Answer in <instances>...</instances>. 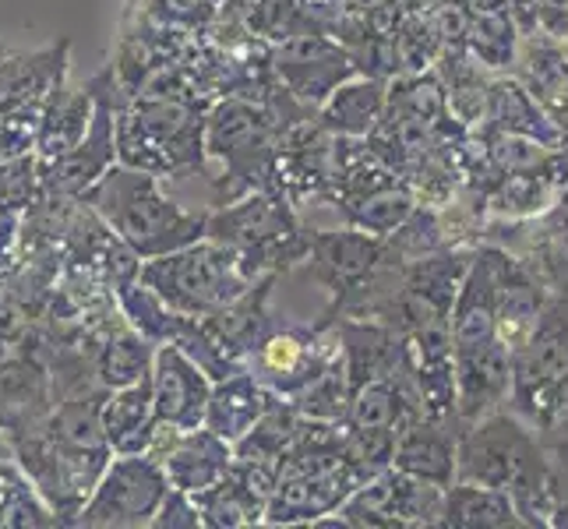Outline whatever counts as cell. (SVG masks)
I'll use <instances>...</instances> for the list:
<instances>
[{"label": "cell", "mask_w": 568, "mask_h": 529, "mask_svg": "<svg viewBox=\"0 0 568 529\" xmlns=\"http://www.w3.org/2000/svg\"><path fill=\"white\" fill-rule=\"evenodd\" d=\"M456 480L498 487L513 498L523 526L551 529V466L537 430L508 406L459 427Z\"/></svg>", "instance_id": "1"}, {"label": "cell", "mask_w": 568, "mask_h": 529, "mask_svg": "<svg viewBox=\"0 0 568 529\" xmlns=\"http://www.w3.org/2000/svg\"><path fill=\"white\" fill-rule=\"evenodd\" d=\"M364 480L371 477L343 448V427L304 417L297 441L276 469L262 526H311L336 516Z\"/></svg>", "instance_id": "2"}, {"label": "cell", "mask_w": 568, "mask_h": 529, "mask_svg": "<svg viewBox=\"0 0 568 529\" xmlns=\"http://www.w3.org/2000/svg\"><path fill=\"white\" fill-rule=\"evenodd\" d=\"M110 233L139 258H160L178 247H187L205 237L209 212H187L160 187V176L113 163L89 191L78 194Z\"/></svg>", "instance_id": "3"}, {"label": "cell", "mask_w": 568, "mask_h": 529, "mask_svg": "<svg viewBox=\"0 0 568 529\" xmlns=\"http://www.w3.org/2000/svg\"><path fill=\"white\" fill-rule=\"evenodd\" d=\"M212 103L163 92L116 100V163L152 176H184L205 166V116Z\"/></svg>", "instance_id": "4"}, {"label": "cell", "mask_w": 568, "mask_h": 529, "mask_svg": "<svg viewBox=\"0 0 568 529\" xmlns=\"http://www.w3.org/2000/svg\"><path fill=\"white\" fill-rule=\"evenodd\" d=\"M205 237L237 254L247 279H258L265 272L283 276L307 258V230L297 223L293 202L276 181L251 187L241 194V202H226L209 212Z\"/></svg>", "instance_id": "5"}, {"label": "cell", "mask_w": 568, "mask_h": 529, "mask_svg": "<svg viewBox=\"0 0 568 529\" xmlns=\"http://www.w3.org/2000/svg\"><path fill=\"white\" fill-rule=\"evenodd\" d=\"M508 409L540 438L568 427V297H551L537 328L513 353Z\"/></svg>", "instance_id": "6"}, {"label": "cell", "mask_w": 568, "mask_h": 529, "mask_svg": "<svg viewBox=\"0 0 568 529\" xmlns=\"http://www.w3.org/2000/svg\"><path fill=\"white\" fill-rule=\"evenodd\" d=\"M139 279L163 304L191 318H202L209 311L230 304L254 283L244 276L237 254L212 237L160 254V258H145L139 265Z\"/></svg>", "instance_id": "7"}, {"label": "cell", "mask_w": 568, "mask_h": 529, "mask_svg": "<svg viewBox=\"0 0 568 529\" xmlns=\"http://www.w3.org/2000/svg\"><path fill=\"white\" fill-rule=\"evenodd\" d=\"M445 487L399 474L396 466L378 469L343 501L336 516H325L311 526H343V529H430L442 522Z\"/></svg>", "instance_id": "8"}, {"label": "cell", "mask_w": 568, "mask_h": 529, "mask_svg": "<svg viewBox=\"0 0 568 529\" xmlns=\"http://www.w3.org/2000/svg\"><path fill=\"white\" fill-rule=\"evenodd\" d=\"M339 353V339L332 325H301L286 318H272L268 332L247 349L244 367L258 378L272 396L293 403L315 382L325 364Z\"/></svg>", "instance_id": "9"}, {"label": "cell", "mask_w": 568, "mask_h": 529, "mask_svg": "<svg viewBox=\"0 0 568 529\" xmlns=\"http://www.w3.org/2000/svg\"><path fill=\"white\" fill-rule=\"evenodd\" d=\"M170 480L149 452H113L95 480L74 526L89 529H139L163 505Z\"/></svg>", "instance_id": "10"}, {"label": "cell", "mask_w": 568, "mask_h": 529, "mask_svg": "<svg viewBox=\"0 0 568 529\" xmlns=\"http://www.w3.org/2000/svg\"><path fill=\"white\" fill-rule=\"evenodd\" d=\"M95 92L92 121L85 139L64 155L39 160V199H78L116 163V95H113V71L110 64L89 78Z\"/></svg>", "instance_id": "11"}, {"label": "cell", "mask_w": 568, "mask_h": 529, "mask_svg": "<svg viewBox=\"0 0 568 529\" xmlns=\"http://www.w3.org/2000/svg\"><path fill=\"white\" fill-rule=\"evenodd\" d=\"M385 254V237L364 233L357 226L346 230H307V258L304 268L328 293V307L318 318L328 325L332 318H339L349 307V301L364 289L371 279V272L378 268Z\"/></svg>", "instance_id": "12"}, {"label": "cell", "mask_w": 568, "mask_h": 529, "mask_svg": "<svg viewBox=\"0 0 568 529\" xmlns=\"http://www.w3.org/2000/svg\"><path fill=\"white\" fill-rule=\"evenodd\" d=\"M480 241L516 254L551 297H568V187L530 220H487Z\"/></svg>", "instance_id": "13"}, {"label": "cell", "mask_w": 568, "mask_h": 529, "mask_svg": "<svg viewBox=\"0 0 568 529\" xmlns=\"http://www.w3.org/2000/svg\"><path fill=\"white\" fill-rule=\"evenodd\" d=\"M272 68L293 100L311 110H318L332 89L357 74L354 53L322 22H311L307 29L283 39L280 47H272Z\"/></svg>", "instance_id": "14"}, {"label": "cell", "mask_w": 568, "mask_h": 529, "mask_svg": "<svg viewBox=\"0 0 568 529\" xmlns=\"http://www.w3.org/2000/svg\"><path fill=\"white\" fill-rule=\"evenodd\" d=\"M145 452L163 466L170 487H181L187 495L205 491V487L220 480L233 462V445L223 441L205 424L187 427V430L173 424H155Z\"/></svg>", "instance_id": "15"}, {"label": "cell", "mask_w": 568, "mask_h": 529, "mask_svg": "<svg viewBox=\"0 0 568 529\" xmlns=\"http://www.w3.org/2000/svg\"><path fill=\"white\" fill-rule=\"evenodd\" d=\"M276 469L272 462H251L233 456L226 474L209 484L205 491H194L202 526L209 529H237V526H258L265 516V505L272 487H276Z\"/></svg>", "instance_id": "16"}, {"label": "cell", "mask_w": 568, "mask_h": 529, "mask_svg": "<svg viewBox=\"0 0 568 529\" xmlns=\"http://www.w3.org/2000/svg\"><path fill=\"white\" fill-rule=\"evenodd\" d=\"M71 39L36 53H4L0 57V121L39 124L47 95L68 74Z\"/></svg>", "instance_id": "17"}, {"label": "cell", "mask_w": 568, "mask_h": 529, "mask_svg": "<svg viewBox=\"0 0 568 529\" xmlns=\"http://www.w3.org/2000/svg\"><path fill=\"white\" fill-rule=\"evenodd\" d=\"M149 382H152L155 424H173L181 430L205 424V406H209L212 382L181 346H173V343L155 346Z\"/></svg>", "instance_id": "18"}, {"label": "cell", "mask_w": 568, "mask_h": 529, "mask_svg": "<svg viewBox=\"0 0 568 529\" xmlns=\"http://www.w3.org/2000/svg\"><path fill=\"white\" fill-rule=\"evenodd\" d=\"M513 388V353L498 339L480 346L456 349V417L459 424H474L495 409L508 406Z\"/></svg>", "instance_id": "19"}, {"label": "cell", "mask_w": 568, "mask_h": 529, "mask_svg": "<svg viewBox=\"0 0 568 529\" xmlns=\"http://www.w3.org/2000/svg\"><path fill=\"white\" fill-rule=\"evenodd\" d=\"M332 332L339 339V357L349 378V391L364 382L385 378L409 364L406 339L378 318H332Z\"/></svg>", "instance_id": "20"}, {"label": "cell", "mask_w": 568, "mask_h": 529, "mask_svg": "<svg viewBox=\"0 0 568 529\" xmlns=\"http://www.w3.org/2000/svg\"><path fill=\"white\" fill-rule=\"evenodd\" d=\"M459 427L453 420H435V417H409L403 430L396 435V448H392V466L399 474H409L417 480L448 487L456 480V441Z\"/></svg>", "instance_id": "21"}, {"label": "cell", "mask_w": 568, "mask_h": 529, "mask_svg": "<svg viewBox=\"0 0 568 529\" xmlns=\"http://www.w3.org/2000/svg\"><path fill=\"white\" fill-rule=\"evenodd\" d=\"M519 18L513 0H469V26L463 47L491 74H513L519 53Z\"/></svg>", "instance_id": "22"}, {"label": "cell", "mask_w": 568, "mask_h": 529, "mask_svg": "<svg viewBox=\"0 0 568 529\" xmlns=\"http://www.w3.org/2000/svg\"><path fill=\"white\" fill-rule=\"evenodd\" d=\"M92 106H95V92L92 82L82 89L68 85V74L53 85L47 95L43 113H39L36 124V155L39 160H53V155H64L85 139L89 121H92Z\"/></svg>", "instance_id": "23"}, {"label": "cell", "mask_w": 568, "mask_h": 529, "mask_svg": "<svg viewBox=\"0 0 568 529\" xmlns=\"http://www.w3.org/2000/svg\"><path fill=\"white\" fill-rule=\"evenodd\" d=\"M385 92H388L385 78L354 74L328 92V100L315 110V121L328 134H339V139H367L382 121Z\"/></svg>", "instance_id": "24"}, {"label": "cell", "mask_w": 568, "mask_h": 529, "mask_svg": "<svg viewBox=\"0 0 568 529\" xmlns=\"http://www.w3.org/2000/svg\"><path fill=\"white\" fill-rule=\"evenodd\" d=\"M272 403V391L251 375L247 367L233 370V375L212 382L209 406H205V427L215 430L223 441H237L254 427Z\"/></svg>", "instance_id": "25"}, {"label": "cell", "mask_w": 568, "mask_h": 529, "mask_svg": "<svg viewBox=\"0 0 568 529\" xmlns=\"http://www.w3.org/2000/svg\"><path fill=\"white\" fill-rule=\"evenodd\" d=\"M149 375L124 388H110L103 396L100 424H103V438L110 445V452H145L149 448V438L155 430Z\"/></svg>", "instance_id": "26"}, {"label": "cell", "mask_w": 568, "mask_h": 529, "mask_svg": "<svg viewBox=\"0 0 568 529\" xmlns=\"http://www.w3.org/2000/svg\"><path fill=\"white\" fill-rule=\"evenodd\" d=\"M487 131H508V134H526L544 145H561V131L544 106L530 95L516 74H495L491 78V100H487Z\"/></svg>", "instance_id": "27"}, {"label": "cell", "mask_w": 568, "mask_h": 529, "mask_svg": "<svg viewBox=\"0 0 568 529\" xmlns=\"http://www.w3.org/2000/svg\"><path fill=\"white\" fill-rule=\"evenodd\" d=\"M445 529H519L523 519L513 498L498 487L453 480L442 495V522Z\"/></svg>", "instance_id": "28"}, {"label": "cell", "mask_w": 568, "mask_h": 529, "mask_svg": "<svg viewBox=\"0 0 568 529\" xmlns=\"http://www.w3.org/2000/svg\"><path fill=\"white\" fill-rule=\"evenodd\" d=\"M155 343H149L142 332H134L124 318L103 332V343L92 353V375L106 391L124 388L131 382L145 378L152 370Z\"/></svg>", "instance_id": "29"}, {"label": "cell", "mask_w": 568, "mask_h": 529, "mask_svg": "<svg viewBox=\"0 0 568 529\" xmlns=\"http://www.w3.org/2000/svg\"><path fill=\"white\" fill-rule=\"evenodd\" d=\"M565 184L555 173H501L487 191V220H530L558 202Z\"/></svg>", "instance_id": "30"}, {"label": "cell", "mask_w": 568, "mask_h": 529, "mask_svg": "<svg viewBox=\"0 0 568 529\" xmlns=\"http://www.w3.org/2000/svg\"><path fill=\"white\" fill-rule=\"evenodd\" d=\"M301 414L297 406L272 396L268 409L254 420V427L247 430L244 438L233 441V456L237 459H251V462H272L280 466L283 456L290 452V445L297 441V430H301Z\"/></svg>", "instance_id": "31"}, {"label": "cell", "mask_w": 568, "mask_h": 529, "mask_svg": "<svg viewBox=\"0 0 568 529\" xmlns=\"http://www.w3.org/2000/svg\"><path fill=\"white\" fill-rule=\"evenodd\" d=\"M417 208V199L403 176L388 181L375 191L361 194V199L346 202L343 215L349 226H357L364 233H375V237H388L392 230H399L406 223V215Z\"/></svg>", "instance_id": "32"}, {"label": "cell", "mask_w": 568, "mask_h": 529, "mask_svg": "<svg viewBox=\"0 0 568 529\" xmlns=\"http://www.w3.org/2000/svg\"><path fill=\"white\" fill-rule=\"evenodd\" d=\"M0 526L4 529H53L61 519L39 498L26 469L14 459H0Z\"/></svg>", "instance_id": "33"}, {"label": "cell", "mask_w": 568, "mask_h": 529, "mask_svg": "<svg viewBox=\"0 0 568 529\" xmlns=\"http://www.w3.org/2000/svg\"><path fill=\"white\" fill-rule=\"evenodd\" d=\"M293 406H297L301 417H311V420H328V424L343 420L346 406H349V378H346L339 353L325 364L322 375L293 399Z\"/></svg>", "instance_id": "34"}, {"label": "cell", "mask_w": 568, "mask_h": 529, "mask_svg": "<svg viewBox=\"0 0 568 529\" xmlns=\"http://www.w3.org/2000/svg\"><path fill=\"white\" fill-rule=\"evenodd\" d=\"M551 466V529H568V427L540 438Z\"/></svg>", "instance_id": "35"}, {"label": "cell", "mask_w": 568, "mask_h": 529, "mask_svg": "<svg viewBox=\"0 0 568 529\" xmlns=\"http://www.w3.org/2000/svg\"><path fill=\"white\" fill-rule=\"evenodd\" d=\"M149 526H155V529H199L202 526L199 505H194V498L187 491H181V487H170Z\"/></svg>", "instance_id": "36"}, {"label": "cell", "mask_w": 568, "mask_h": 529, "mask_svg": "<svg viewBox=\"0 0 568 529\" xmlns=\"http://www.w3.org/2000/svg\"><path fill=\"white\" fill-rule=\"evenodd\" d=\"M530 14L534 29H540L544 35H568V0H530Z\"/></svg>", "instance_id": "37"}, {"label": "cell", "mask_w": 568, "mask_h": 529, "mask_svg": "<svg viewBox=\"0 0 568 529\" xmlns=\"http://www.w3.org/2000/svg\"><path fill=\"white\" fill-rule=\"evenodd\" d=\"M36 152V128L0 121V163L18 160V155Z\"/></svg>", "instance_id": "38"}, {"label": "cell", "mask_w": 568, "mask_h": 529, "mask_svg": "<svg viewBox=\"0 0 568 529\" xmlns=\"http://www.w3.org/2000/svg\"><path fill=\"white\" fill-rule=\"evenodd\" d=\"M0 459H14L11 456V427H8L4 414H0Z\"/></svg>", "instance_id": "39"}]
</instances>
